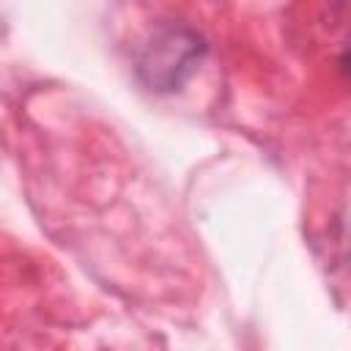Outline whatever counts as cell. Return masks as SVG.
Here are the masks:
<instances>
[{
  "label": "cell",
  "mask_w": 351,
  "mask_h": 351,
  "mask_svg": "<svg viewBox=\"0 0 351 351\" xmlns=\"http://www.w3.org/2000/svg\"><path fill=\"white\" fill-rule=\"evenodd\" d=\"M200 52H203V44L195 33L170 27L148 44L140 60V74L145 77L148 85H156L159 90H173L195 69V60L200 58Z\"/></svg>",
  "instance_id": "1"
}]
</instances>
